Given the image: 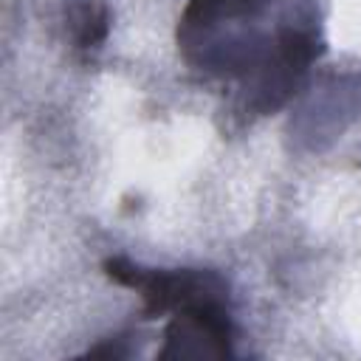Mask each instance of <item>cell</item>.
<instances>
[{"mask_svg":"<svg viewBox=\"0 0 361 361\" xmlns=\"http://www.w3.org/2000/svg\"><path fill=\"white\" fill-rule=\"evenodd\" d=\"M107 8L99 6V3H79L73 11H71V23H73V31H76V42L79 48H90V45H99L107 34Z\"/></svg>","mask_w":361,"mask_h":361,"instance_id":"6da1fadb","label":"cell"}]
</instances>
